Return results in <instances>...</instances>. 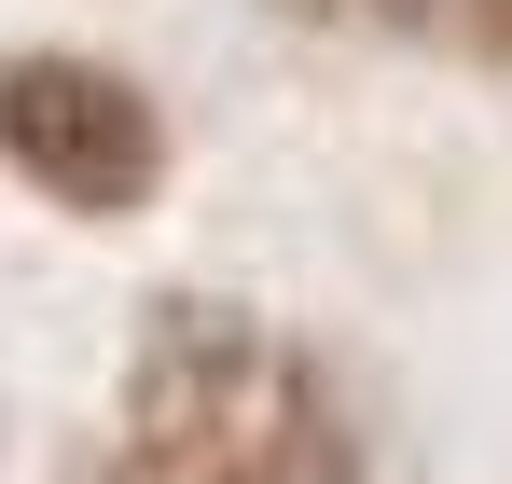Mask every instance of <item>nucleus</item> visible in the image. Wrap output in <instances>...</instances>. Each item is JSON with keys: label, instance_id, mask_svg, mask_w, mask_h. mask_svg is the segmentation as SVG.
<instances>
[{"label": "nucleus", "instance_id": "obj_1", "mask_svg": "<svg viewBox=\"0 0 512 484\" xmlns=\"http://www.w3.org/2000/svg\"><path fill=\"white\" fill-rule=\"evenodd\" d=\"M56 484H374V443L277 305L180 277L139 305L111 429H84Z\"/></svg>", "mask_w": 512, "mask_h": 484}, {"label": "nucleus", "instance_id": "obj_2", "mask_svg": "<svg viewBox=\"0 0 512 484\" xmlns=\"http://www.w3.org/2000/svg\"><path fill=\"white\" fill-rule=\"evenodd\" d=\"M0 180H28L56 222H139L180 180L167 97L84 42H14L0 56Z\"/></svg>", "mask_w": 512, "mask_h": 484}, {"label": "nucleus", "instance_id": "obj_3", "mask_svg": "<svg viewBox=\"0 0 512 484\" xmlns=\"http://www.w3.org/2000/svg\"><path fill=\"white\" fill-rule=\"evenodd\" d=\"M319 28H360V42H429V28H471L485 0H291Z\"/></svg>", "mask_w": 512, "mask_h": 484}, {"label": "nucleus", "instance_id": "obj_4", "mask_svg": "<svg viewBox=\"0 0 512 484\" xmlns=\"http://www.w3.org/2000/svg\"><path fill=\"white\" fill-rule=\"evenodd\" d=\"M471 42H485V56H512V0H485V14H471Z\"/></svg>", "mask_w": 512, "mask_h": 484}]
</instances>
